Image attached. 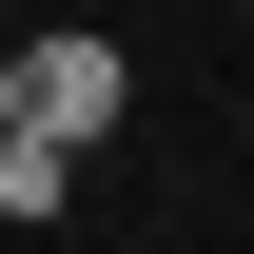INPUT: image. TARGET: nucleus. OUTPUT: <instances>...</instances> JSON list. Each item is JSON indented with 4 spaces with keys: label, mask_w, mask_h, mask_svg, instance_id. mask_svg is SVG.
I'll use <instances>...</instances> for the list:
<instances>
[{
    "label": "nucleus",
    "mask_w": 254,
    "mask_h": 254,
    "mask_svg": "<svg viewBox=\"0 0 254 254\" xmlns=\"http://www.w3.org/2000/svg\"><path fill=\"white\" fill-rule=\"evenodd\" d=\"M118 98H137V59H118V39H20V59H0V137H78V157H98V137H118Z\"/></svg>",
    "instance_id": "1"
},
{
    "label": "nucleus",
    "mask_w": 254,
    "mask_h": 254,
    "mask_svg": "<svg viewBox=\"0 0 254 254\" xmlns=\"http://www.w3.org/2000/svg\"><path fill=\"white\" fill-rule=\"evenodd\" d=\"M0 215H78V137H0Z\"/></svg>",
    "instance_id": "2"
}]
</instances>
